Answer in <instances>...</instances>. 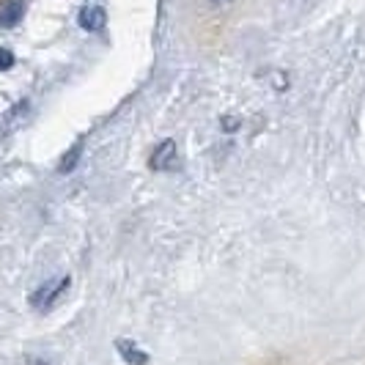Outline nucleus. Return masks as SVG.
<instances>
[{
	"label": "nucleus",
	"instance_id": "nucleus-1",
	"mask_svg": "<svg viewBox=\"0 0 365 365\" xmlns=\"http://www.w3.org/2000/svg\"><path fill=\"white\" fill-rule=\"evenodd\" d=\"M69 283H72V277H69V274H63L61 280H58V277H53V280L41 283L36 292L31 294V305H34V308H38V311H47L55 299H58L61 294L69 289Z\"/></svg>",
	"mask_w": 365,
	"mask_h": 365
},
{
	"label": "nucleus",
	"instance_id": "nucleus-2",
	"mask_svg": "<svg viewBox=\"0 0 365 365\" xmlns=\"http://www.w3.org/2000/svg\"><path fill=\"white\" fill-rule=\"evenodd\" d=\"M179 160V151H176V143L173 140H163L160 146L151 151V160L148 165L154 168V170H168V168H173Z\"/></svg>",
	"mask_w": 365,
	"mask_h": 365
},
{
	"label": "nucleus",
	"instance_id": "nucleus-3",
	"mask_svg": "<svg viewBox=\"0 0 365 365\" xmlns=\"http://www.w3.org/2000/svg\"><path fill=\"white\" fill-rule=\"evenodd\" d=\"M77 25H80L83 31H88V34L99 31V28L105 25V9H102V6H96V3L86 6V9L77 14Z\"/></svg>",
	"mask_w": 365,
	"mask_h": 365
},
{
	"label": "nucleus",
	"instance_id": "nucleus-4",
	"mask_svg": "<svg viewBox=\"0 0 365 365\" xmlns=\"http://www.w3.org/2000/svg\"><path fill=\"white\" fill-rule=\"evenodd\" d=\"M115 351L121 354V360L127 365H148L151 363V357H148L143 349H138L135 346V341H115Z\"/></svg>",
	"mask_w": 365,
	"mask_h": 365
},
{
	"label": "nucleus",
	"instance_id": "nucleus-5",
	"mask_svg": "<svg viewBox=\"0 0 365 365\" xmlns=\"http://www.w3.org/2000/svg\"><path fill=\"white\" fill-rule=\"evenodd\" d=\"M22 14H25V3H22V0H11V3L3 6V11H0V28H14V25H19Z\"/></svg>",
	"mask_w": 365,
	"mask_h": 365
},
{
	"label": "nucleus",
	"instance_id": "nucleus-6",
	"mask_svg": "<svg viewBox=\"0 0 365 365\" xmlns=\"http://www.w3.org/2000/svg\"><path fill=\"white\" fill-rule=\"evenodd\" d=\"M80 157H83V146H80V143H74V146L61 157L58 170H61V173H72L74 168H77V163H80Z\"/></svg>",
	"mask_w": 365,
	"mask_h": 365
},
{
	"label": "nucleus",
	"instance_id": "nucleus-7",
	"mask_svg": "<svg viewBox=\"0 0 365 365\" xmlns=\"http://www.w3.org/2000/svg\"><path fill=\"white\" fill-rule=\"evenodd\" d=\"M11 66H14V53L6 50V47H0V72H9Z\"/></svg>",
	"mask_w": 365,
	"mask_h": 365
},
{
	"label": "nucleus",
	"instance_id": "nucleus-8",
	"mask_svg": "<svg viewBox=\"0 0 365 365\" xmlns=\"http://www.w3.org/2000/svg\"><path fill=\"white\" fill-rule=\"evenodd\" d=\"M239 129V118H222V132H237Z\"/></svg>",
	"mask_w": 365,
	"mask_h": 365
},
{
	"label": "nucleus",
	"instance_id": "nucleus-9",
	"mask_svg": "<svg viewBox=\"0 0 365 365\" xmlns=\"http://www.w3.org/2000/svg\"><path fill=\"white\" fill-rule=\"evenodd\" d=\"M209 3H212V6H228L231 0H209Z\"/></svg>",
	"mask_w": 365,
	"mask_h": 365
},
{
	"label": "nucleus",
	"instance_id": "nucleus-10",
	"mask_svg": "<svg viewBox=\"0 0 365 365\" xmlns=\"http://www.w3.org/2000/svg\"><path fill=\"white\" fill-rule=\"evenodd\" d=\"M31 365H50V363H44V360H31Z\"/></svg>",
	"mask_w": 365,
	"mask_h": 365
}]
</instances>
